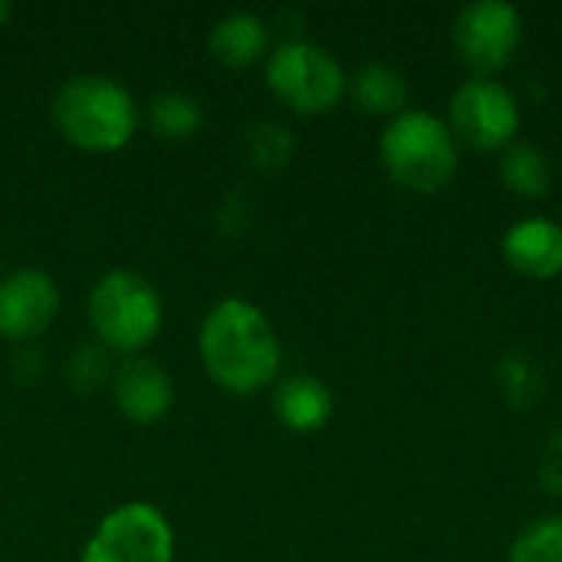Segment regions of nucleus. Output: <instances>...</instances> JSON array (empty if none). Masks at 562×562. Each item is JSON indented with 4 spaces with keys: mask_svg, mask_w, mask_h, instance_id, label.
<instances>
[{
    "mask_svg": "<svg viewBox=\"0 0 562 562\" xmlns=\"http://www.w3.org/2000/svg\"><path fill=\"white\" fill-rule=\"evenodd\" d=\"M501 178L510 191L537 198L550 188V161L537 145L527 142H514L504 148L501 158Z\"/></svg>",
    "mask_w": 562,
    "mask_h": 562,
    "instance_id": "dca6fc26",
    "label": "nucleus"
},
{
    "mask_svg": "<svg viewBox=\"0 0 562 562\" xmlns=\"http://www.w3.org/2000/svg\"><path fill=\"white\" fill-rule=\"evenodd\" d=\"M109 349H102L99 342L95 346H79L66 366V375L72 382L76 392H92L99 389L105 379H109V362H105Z\"/></svg>",
    "mask_w": 562,
    "mask_h": 562,
    "instance_id": "6ab92c4d",
    "label": "nucleus"
},
{
    "mask_svg": "<svg viewBox=\"0 0 562 562\" xmlns=\"http://www.w3.org/2000/svg\"><path fill=\"white\" fill-rule=\"evenodd\" d=\"M79 562H175V530L155 504L128 501L99 520Z\"/></svg>",
    "mask_w": 562,
    "mask_h": 562,
    "instance_id": "423d86ee",
    "label": "nucleus"
},
{
    "mask_svg": "<svg viewBox=\"0 0 562 562\" xmlns=\"http://www.w3.org/2000/svg\"><path fill=\"white\" fill-rule=\"evenodd\" d=\"M520 36H524V16L507 0L464 3L451 23V40L461 59L477 72L504 69L517 56Z\"/></svg>",
    "mask_w": 562,
    "mask_h": 562,
    "instance_id": "0eeeda50",
    "label": "nucleus"
},
{
    "mask_svg": "<svg viewBox=\"0 0 562 562\" xmlns=\"http://www.w3.org/2000/svg\"><path fill=\"white\" fill-rule=\"evenodd\" d=\"M504 260L527 277L547 280L562 273V227L547 217L517 221L504 234Z\"/></svg>",
    "mask_w": 562,
    "mask_h": 562,
    "instance_id": "9b49d317",
    "label": "nucleus"
},
{
    "mask_svg": "<svg viewBox=\"0 0 562 562\" xmlns=\"http://www.w3.org/2000/svg\"><path fill=\"white\" fill-rule=\"evenodd\" d=\"M148 125L168 142H184L204 125V112L188 92H161L148 102Z\"/></svg>",
    "mask_w": 562,
    "mask_h": 562,
    "instance_id": "2eb2a0df",
    "label": "nucleus"
},
{
    "mask_svg": "<svg viewBox=\"0 0 562 562\" xmlns=\"http://www.w3.org/2000/svg\"><path fill=\"white\" fill-rule=\"evenodd\" d=\"M165 303L158 286L135 270H109L89 293V326L102 349L142 356L161 333Z\"/></svg>",
    "mask_w": 562,
    "mask_h": 562,
    "instance_id": "7ed1b4c3",
    "label": "nucleus"
},
{
    "mask_svg": "<svg viewBox=\"0 0 562 562\" xmlns=\"http://www.w3.org/2000/svg\"><path fill=\"white\" fill-rule=\"evenodd\" d=\"M59 135L82 151H122L138 128V105L132 92L102 72L69 76L49 102Z\"/></svg>",
    "mask_w": 562,
    "mask_h": 562,
    "instance_id": "f03ea898",
    "label": "nucleus"
},
{
    "mask_svg": "<svg viewBox=\"0 0 562 562\" xmlns=\"http://www.w3.org/2000/svg\"><path fill=\"white\" fill-rule=\"evenodd\" d=\"M501 379H504V392L514 405H530L540 392V369L524 356H510L501 366Z\"/></svg>",
    "mask_w": 562,
    "mask_h": 562,
    "instance_id": "aec40b11",
    "label": "nucleus"
},
{
    "mask_svg": "<svg viewBox=\"0 0 562 562\" xmlns=\"http://www.w3.org/2000/svg\"><path fill=\"white\" fill-rule=\"evenodd\" d=\"M10 13H13V3L10 0H0V26H7Z\"/></svg>",
    "mask_w": 562,
    "mask_h": 562,
    "instance_id": "4be33fe9",
    "label": "nucleus"
},
{
    "mask_svg": "<svg viewBox=\"0 0 562 562\" xmlns=\"http://www.w3.org/2000/svg\"><path fill=\"white\" fill-rule=\"evenodd\" d=\"M112 398H115V408L125 415V422L148 428V425H158L171 412L175 385L165 366H158L155 359L128 356L122 359V366H115Z\"/></svg>",
    "mask_w": 562,
    "mask_h": 562,
    "instance_id": "9d476101",
    "label": "nucleus"
},
{
    "mask_svg": "<svg viewBox=\"0 0 562 562\" xmlns=\"http://www.w3.org/2000/svg\"><path fill=\"white\" fill-rule=\"evenodd\" d=\"M59 313V286L46 270L20 267L0 280V336L10 342L40 339Z\"/></svg>",
    "mask_w": 562,
    "mask_h": 562,
    "instance_id": "1a4fd4ad",
    "label": "nucleus"
},
{
    "mask_svg": "<svg viewBox=\"0 0 562 562\" xmlns=\"http://www.w3.org/2000/svg\"><path fill=\"white\" fill-rule=\"evenodd\" d=\"M207 49L217 63L224 66H234V69H244V66H254L267 56L270 49V33H267V23L257 16V13H247V10H237V13H227L214 23L211 36H207Z\"/></svg>",
    "mask_w": 562,
    "mask_h": 562,
    "instance_id": "ddd939ff",
    "label": "nucleus"
},
{
    "mask_svg": "<svg viewBox=\"0 0 562 562\" xmlns=\"http://www.w3.org/2000/svg\"><path fill=\"white\" fill-rule=\"evenodd\" d=\"M352 99L372 115H398L408 102V82L385 63H369L352 76Z\"/></svg>",
    "mask_w": 562,
    "mask_h": 562,
    "instance_id": "4468645a",
    "label": "nucleus"
},
{
    "mask_svg": "<svg viewBox=\"0 0 562 562\" xmlns=\"http://www.w3.org/2000/svg\"><path fill=\"white\" fill-rule=\"evenodd\" d=\"M198 356L207 379L234 395L267 389L283 362L280 336L267 313L237 296H227L207 310L198 333Z\"/></svg>",
    "mask_w": 562,
    "mask_h": 562,
    "instance_id": "f257e3e1",
    "label": "nucleus"
},
{
    "mask_svg": "<svg viewBox=\"0 0 562 562\" xmlns=\"http://www.w3.org/2000/svg\"><path fill=\"white\" fill-rule=\"evenodd\" d=\"M510 562H562V517H540L510 547Z\"/></svg>",
    "mask_w": 562,
    "mask_h": 562,
    "instance_id": "f3484780",
    "label": "nucleus"
},
{
    "mask_svg": "<svg viewBox=\"0 0 562 562\" xmlns=\"http://www.w3.org/2000/svg\"><path fill=\"white\" fill-rule=\"evenodd\" d=\"M520 128V105L514 92L487 76L461 82L451 95V132L471 148L494 151L514 145Z\"/></svg>",
    "mask_w": 562,
    "mask_h": 562,
    "instance_id": "6e6552de",
    "label": "nucleus"
},
{
    "mask_svg": "<svg viewBox=\"0 0 562 562\" xmlns=\"http://www.w3.org/2000/svg\"><path fill=\"white\" fill-rule=\"evenodd\" d=\"M537 477H540V487L547 494H562V431L547 438V445L540 451Z\"/></svg>",
    "mask_w": 562,
    "mask_h": 562,
    "instance_id": "412c9836",
    "label": "nucleus"
},
{
    "mask_svg": "<svg viewBox=\"0 0 562 562\" xmlns=\"http://www.w3.org/2000/svg\"><path fill=\"white\" fill-rule=\"evenodd\" d=\"M273 415L290 431H319L333 415V392L313 375H290L273 389Z\"/></svg>",
    "mask_w": 562,
    "mask_h": 562,
    "instance_id": "f8f14e48",
    "label": "nucleus"
},
{
    "mask_svg": "<svg viewBox=\"0 0 562 562\" xmlns=\"http://www.w3.org/2000/svg\"><path fill=\"white\" fill-rule=\"evenodd\" d=\"M267 86L290 109L316 115L342 99L349 79L326 46L313 40H290L267 53Z\"/></svg>",
    "mask_w": 562,
    "mask_h": 562,
    "instance_id": "39448f33",
    "label": "nucleus"
},
{
    "mask_svg": "<svg viewBox=\"0 0 562 562\" xmlns=\"http://www.w3.org/2000/svg\"><path fill=\"white\" fill-rule=\"evenodd\" d=\"M244 145H247V155L254 158V165H260V168H280L293 155V138L277 122H257V125H250Z\"/></svg>",
    "mask_w": 562,
    "mask_h": 562,
    "instance_id": "a211bd4d",
    "label": "nucleus"
},
{
    "mask_svg": "<svg viewBox=\"0 0 562 562\" xmlns=\"http://www.w3.org/2000/svg\"><path fill=\"white\" fill-rule=\"evenodd\" d=\"M379 155L385 171L412 191H438L458 171V138L451 125L422 109H405L385 125Z\"/></svg>",
    "mask_w": 562,
    "mask_h": 562,
    "instance_id": "20e7f679",
    "label": "nucleus"
}]
</instances>
